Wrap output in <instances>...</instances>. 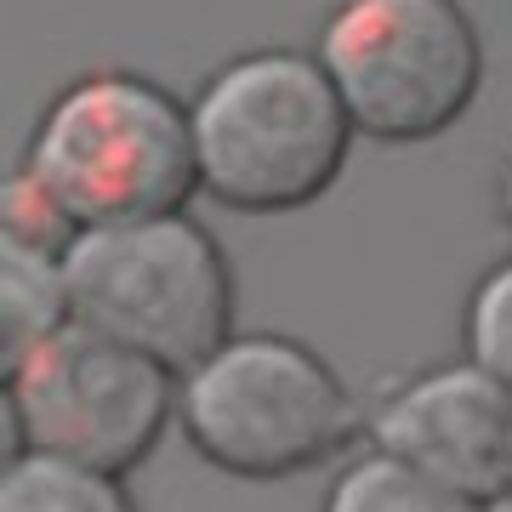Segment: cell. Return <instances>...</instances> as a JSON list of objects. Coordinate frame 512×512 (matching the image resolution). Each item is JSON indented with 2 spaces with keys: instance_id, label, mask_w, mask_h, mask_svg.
<instances>
[{
  "instance_id": "cell-8",
  "label": "cell",
  "mask_w": 512,
  "mask_h": 512,
  "mask_svg": "<svg viewBox=\"0 0 512 512\" xmlns=\"http://www.w3.org/2000/svg\"><path fill=\"white\" fill-rule=\"evenodd\" d=\"M63 325H74L63 251L29 245V239H0V376L18 370Z\"/></svg>"
},
{
  "instance_id": "cell-2",
  "label": "cell",
  "mask_w": 512,
  "mask_h": 512,
  "mask_svg": "<svg viewBox=\"0 0 512 512\" xmlns=\"http://www.w3.org/2000/svg\"><path fill=\"white\" fill-rule=\"evenodd\" d=\"M23 171L74 234L171 217L200 194L194 114L148 74H80L35 120Z\"/></svg>"
},
{
  "instance_id": "cell-4",
  "label": "cell",
  "mask_w": 512,
  "mask_h": 512,
  "mask_svg": "<svg viewBox=\"0 0 512 512\" xmlns=\"http://www.w3.org/2000/svg\"><path fill=\"white\" fill-rule=\"evenodd\" d=\"M63 268L80 325L160 359L177 376L234 336L228 251L188 211L74 234Z\"/></svg>"
},
{
  "instance_id": "cell-3",
  "label": "cell",
  "mask_w": 512,
  "mask_h": 512,
  "mask_svg": "<svg viewBox=\"0 0 512 512\" xmlns=\"http://www.w3.org/2000/svg\"><path fill=\"white\" fill-rule=\"evenodd\" d=\"M359 421V399L336 365L285 330H234L177 382L188 450L251 484L325 467L359 439Z\"/></svg>"
},
{
  "instance_id": "cell-11",
  "label": "cell",
  "mask_w": 512,
  "mask_h": 512,
  "mask_svg": "<svg viewBox=\"0 0 512 512\" xmlns=\"http://www.w3.org/2000/svg\"><path fill=\"white\" fill-rule=\"evenodd\" d=\"M461 342H467L473 365H484L490 376H501L512 387V256L495 262L473 285L467 313H461Z\"/></svg>"
},
{
  "instance_id": "cell-7",
  "label": "cell",
  "mask_w": 512,
  "mask_h": 512,
  "mask_svg": "<svg viewBox=\"0 0 512 512\" xmlns=\"http://www.w3.org/2000/svg\"><path fill=\"white\" fill-rule=\"evenodd\" d=\"M370 450L490 507L512 495V387L473 359L416 370L365 421Z\"/></svg>"
},
{
  "instance_id": "cell-13",
  "label": "cell",
  "mask_w": 512,
  "mask_h": 512,
  "mask_svg": "<svg viewBox=\"0 0 512 512\" xmlns=\"http://www.w3.org/2000/svg\"><path fill=\"white\" fill-rule=\"evenodd\" d=\"M484 512H512V495H501V501H490Z\"/></svg>"
},
{
  "instance_id": "cell-6",
  "label": "cell",
  "mask_w": 512,
  "mask_h": 512,
  "mask_svg": "<svg viewBox=\"0 0 512 512\" xmlns=\"http://www.w3.org/2000/svg\"><path fill=\"white\" fill-rule=\"evenodd\" d=\"M177 370L92 325H63L6 370V456L46 450L126 478L177 427Z\"/></svg>"
},
{
  "instance_id": "cell-5",
  "label": "cell",
  "mask_w": 512,
  "mask_h": 512,
  "mask_svg": "<svg viewBox=\"0 0 512 512\" xmlns=\"http://www.w3.org/2000/svg\"><path fill=\"white\" fill-rule=\"evenodd\" d=\"M319 63L359 137L387 148L444 137L484 92V35L461 0H336Z\"/></svg>"
},
{
  "instance_id": "cell-9",
  "label": "cell",
  "mask_w": 512,
  "mask_h": 512,
  "mask_svg": "<svg viewBox=\"0 0 512 512\" xmlns=\"http://www.w3.org/2000/svg\"><path fill=\"white\" fill-rule=\"evenodd\" d=\"M0 512H137L126 478L46 450H18L0 467Z\"/></svg>"
},
{
  "instance_id": "cell-10",
  "label": "cell",
  "mask_w": 512,
  "mask_h": 512,
  "mask_svg": "<svg viewBox=\"0 0 512 512\" xmlns=\"http://www.w3.org/2000/svg\"><path fill=\"white\" fill-rule=\"evenodd\" d=\"M319 512H484V507L456 490H444V484H433L416 467H404L387 450H365L359 461H348L342 473L330 478Z\"/></svg>"
},
{
  "instance_id": "cell-1",
  "label": "cell",
  "mask_w": 512,
  "mask_h": 512,
  "mask_svg": "<svg viewBox=\"0 0 512 512\" xmlns=\"http://www.w3.org/2000/svg\"><path fill=\"white\" fill-rule=\"evenodd\" d=\"M200 194L245 217L308 211L342 183L359 126L319 52L262 46L228 57L194 103Z\"/></svg>"
},
{
  "instance_id": "cell-12",
  "label": "cell",
  "mask_w": 512,
  "mask_h": 512,
  "mask_svg": "<svg viewBox=\"0 0 512 512\" xmlns=\"http://www.w3.org/2000/svg\"><path fill=\"white\" fill-rule=\"evenodd\" d=\"M501 211H507V222H512V160H507V171H501Z\"/></svg>"
}]
</instances>
